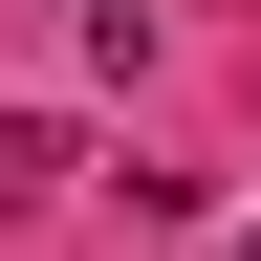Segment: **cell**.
<instances>
[{
  "mask_svg": "<svg viewBox=\"0 0 261 261\" xmlns=\"http://www.w3.org/2000/svg\"><path fill=\"white\" fill-rule=\"evenodd\" d=\"M240 261H261V240H240Z\"/></svg>",
  "mask_w": 261,
  "mask_h": 261,
  "instance_id": "cell-1",
  "label": "cell"
}]
</instances>
